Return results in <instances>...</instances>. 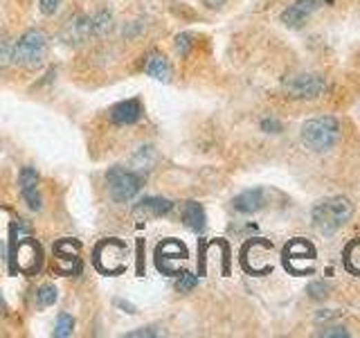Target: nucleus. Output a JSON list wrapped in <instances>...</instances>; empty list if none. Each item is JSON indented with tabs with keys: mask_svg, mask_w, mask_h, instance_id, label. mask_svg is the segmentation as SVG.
<instances>
[{
	"mask_svg": "<svg viewBox=\"0 0 360 338\" xmlns=\"http://www.w3.org/2000/svg\"><path fill=\"white\" fill-rule=\"evenodd\" d=\"M226 3H228V0H203V5L208 7V10H221Z\"/></svg>",
	"mask_w": 360,
	"mask_h": 338,
	"instance_id": "nucleus-27",
	"label": "nucleus"
},
{
	"mask_svg": "<svg viewBox=\"0 0 360 338\" xmlns=\"http://www.w3.org/2000/svg\"><path fill=\"white\" fill-rule=\"evenodd\" d=\"M174 46H176V52H178L180 57H187V54L192 52V46H194V39H192V34H187V32L178 34V37H176V41H174Z\"/></svg>",
	"mask_w": 360,
	"mask_h": 338,
	"instance_id": "nucleus-20",
	"label": "nucleus"
},
{
	"mask_svg": "<svg viewBox=\"0 0 360 338\" xmlns=\"http://www.w3.org/2000/svg\"><path fill=\"white\" fill-rule=\"evenodd\" d=\"M261 131L266 133H281V122L277 117H263L261 120Z\"/></svg>",
	"mask_w": 360,
	"mask_h": 338,
	"instance_id": "nucleus-23",
	"label": "nucleus"
},
{
	"mask_svg": "<svg viewBox=\"0 0 360 338\" xmlns=\"http://www.w3.org/2000/svg\"><path fill=\"white\" fill-rule=\"evenodd\" d=\"M142 70H144V74H149V77L158 79V81H169L171 66H169L167 57L162 52H149L147 59H144Z\"/></svg>",
	"mask_w": 360,
	"mask_h": 338,
	"instance_id": "nucleus-12",
	"label": "nucleus"
},
{
	"mask_svg": "<svg viewBox=\"0 0 360 338\" xmlns=\"http://www.w3.org/2000/svg\"><path fill=\"white\" fill-rule=\"evenodd\" d=\"M92 21V37H106V34L113 30V14H110L108 10H101V12H95L90 16Z\"/></svg>",
	"mask_w": 360,
	"mask_h": 338,
	"instance_id": "nucleus-15",
	"label": "nucleus"
},
{
	"mask_svg": "<svg viewBox=\"0 0 360 338\" xmlns=\"http://www.w3.org/2000/svg\"><path fill=\"white\" fill-rule=\"evenodd\" d=\"M106 188L115 203H128L142 190V176L124 167H113L106 174Z\"/></svg>",
	"mask_w": 360,
	"mask_h": 338,
	"instance_id": "nucleus-4",
	"label": "nucleus"
},
{
	"mask_svg": "<svg viewBox=\"0 0 360 338\" xmlns=\"http://www.w3.org/2000/svg\"><path fill=\"white\" fill-rule=\"evenodd\" d=\"M308 295H311V298H327V284L324 282H313V284H308Z\"/></svg>",
	"mask_w": 360,
	"mask_h": 338,
	"instance_id": "nucleus-24",
	"label": "nucleus"
},
{
	"mask_svg": "<svg viewBox=\"0 0 360 338\" xmlns=\"http://www.w3.org/2000/svg\"><path fill=\"white\" fill-rule=\"evenodd\" d=\"M72 329H74V318L70 314H61L57 318V325H54V338H66V336H70L72 334Z\"/></svg>",
	"mask_w": 360,
	"mask_h": 338,
	"instance_id": "nucleus-18",
	"label": "nucleus"
},
{
	"mask_svg": "<svg viewBox=\"0 0 360 338\" xmlns=\"http://www.w3.org/2000/svg\"><path fill=\"white\" fill-rule=\"evenodd\" d=\"M318 336H324V338H347L349 336V329L340 327V325H331V327H322Z\"/></svg>",
	"mask_w": 360,
	"mask_h": 338,
	"instance_id": "nucleus-22",
	"label": "nucleus"
},
{
	"mask_svg": "<svg viewBox=\"0 0 360 338\" xmlns=\"http://www.w3.org/2000/svg\"><path fill=\"white\" fill-rule=\"evenodd\" d=\"M284 255H286V266H290L295 270L297 261H313L315 250H313L311 243H306L304 239H295V241H290L286 246Z\"/></svg>",
	"mask_w": 360,
	"mask_h": 338,
	"instance_id": "nucleus-13",
	"label": "nucleus"
},
{
	"mask_svg": "<svg viewBox=\"0 0 360 338\" xmlns=\"http://www.w3.org/2000/svg\"><path fill=\"white\" fill-rule=\"evenodd\" d=\"M266 206V192L261 188L246 190L241 194H237L232 201V208L241 215H254Z\"/></svg>",
	"mask_w": 360,
	"mask_h": 338,
	"instance_id": "nucleus-11",
	"label": "nucleus"
},
{
	"mask_svg": "<svg viewBox=\"0 0 360 338\" xmlns=\"http://www.w3.org/2000/svg\"><path fill=\"white\" fill-rule=\"evenodd\" d=\"M196 286V275L190 273V270H183V273L178 275V280H176V289L180 293H187V291H192Z\"/></svg>",
	"mask_w": 360,
	"mask_h": 338,
	"instance_id": "nucleus-21",
	"label": "nucleus"
},
{
	"mask_svg": "<svg viewBox=\"0 0 360 338\" xmlns=\"http://www.w3.org/2000/svg\"><path fill=\"white\" fill-rule=\"evenodd\" d=\"M351 215H354V206L347 197H329L320 203H315L311 219L313 226L318 228L322 235H333L345 226Z\"/></svg>",
	"mask_w": 360,
	"mask_h": 338,
	"instance_id": "nucleus-1",
	"label": "nucleus"
},
{
	"mask_svg": "<svg viewBox=\"0 0 360 338\" xmlns=\"http://www.w3.org/2000/svg\"><path fill=\"white\" fill-rule=\"evenodd\" d=\"M131 163H133V167L138 169V172H149V169L153 167V163H156V151H153V147H140L138 151H135L133 154V158H131Z\"/></svg>",
	"mask_w": 360,
	"mask_h": 338,
	"instance_id": "nucleus-16",
	"label": "nucleus"
},
{
	"mask_svg": "<svg viewBox=\"0 0 360 338\" xmlns=\"http://www.w3.org/2000/svg\"><path fill=\"white\" fill-rule=\"evenodd\" d=\"M183 221L194 232H203L205 230V221H208V217H205V210H203L201 203H196V201L187 203L185 210H183Z\"/></svg>",
	"mask_w": 360,
	"mask_h": 338,
	"instance_id": "nucleus-14",
	"label": "nucleus"
},
{
	"mask_svg": "<svg viewBox=\"0 0 360 338\" xmlns=\"http://www.w3.org/2000/svg\"><path fill=\"white\" fill-rule=\"evenodd\" d=\"M14 63V43L5 34H0V68H7Z\"/></svg>",
	"mask_w": 360,
	"mask_h": 338,
	"instance_id": "nucleus-19",
	"label": "nucleus"
},
{
	"mask_svg": "<svg viewBox=\"0 0 360 338\" xmlns=\"http://www.w3.org/2000/svg\"><path fill=\"white\" fill-rule=\"evenodd\" d=\"M57 286H52V284H43L41 289H39V293H37V304L41 309H46V307H52V304L57 302Z\"/></svg>",
	"mask_w": 360,
	"mask_h": 338,
	"instance_id": "nucleus-17",
	"label": "nucleus"
},
{
	"mask_svg": "<svg viewBox=\"0 0 360 338\" xmlns=\"http://www.w3.org/2000/svg\"><path fill=\"white\" fill-rule=\"evenodd\" d=\"M19 188L23 194V201L28 203V208L34 210V212H39L43 206V199H41V190H39V174L34 172L32 167H25L21 172Z\"/></svg>",
	"mask_w": 360,
	"mask_h": 338,
	"instance_id": "nucleus-7",
	"label": "nucleus"
},
{
	"mask_svg": "<svg viewBox=\"0 0 360 338\" xmlns=\"http://www.w3.org/2000/svg\"><path fill=\"white\" fill-rule=\"evenodd\" d=\"M324 79L315 72H295L284 79V90L295 99H315L322 95Z\"/></svg>",
	"mask_w": 360,
	"mask_h": 338,
	"instance_id": "nucleus-5",
	"label": "nucleus"
},
{
	"mask_svg": "<svg viewBox=\"0 0 360 338\" xmlns=\"http://www.w3.org/2000/svg\"><path fill=\"white\" fill-rule=\"evenodd\" d=\"M338 140H340V124L331 115L313 117V120H308L302 126V142L311 151H318V154L336 147Z\"/></svg>",
	"mask_w": 360,
	"mask_h": 338,
	"instance_id": "nucleus-3",
	"label": "nucleus"
},
{
	"mask_svg": "<svg viewBox=\"0 0 360 338\" xmlns=\"http://www.w3.org/2000/svg\"><path fill=\"white\" fill-rule=\"evenodd\" d=\"M63 39L70 46H81L88 39H92V21H90V16H83V14L72 16L70 23H68L66 30H63Z\"/></svg>",
	"mask_w": 360,
	"mask_h": 338,
	"instance_id": "nucleus-9",
	"label": "nucleus"
},
{
	"mask_svg": "<svg viewBox=\"0 0 360 338\" xmlns=\"http://www.w3.org/2000/svg\"><path fill=\"white\" fill-rule=\"evenodd\" d=\"M331 3V0H295L293 5H288L284 12H281V23L286 28H302V25L311 19V16L322 10L324 5Z\"/></svg>",
	"mask_w": 360,
	"mask_h": 338,
	"instance_id": "nucleus-6",
	"label": "nucleus"
},
{
	"mask_svg": "<svg viewBox=\"0 0 360 338\" xmlns=\"http://www.w3.org/2000/svg\"><path fill=\"white\" fill-rule=\"evenodd\" d=\"M174 203L165 197H149V199H142L138 206H135L133 215H135V221H149V219H158V217H165L171 212Z\"/></svg>",
	"mask_w": 360,
	"mask_h": 338,
	"instance_id": "nucleus-8",
	"label": "nucleus"
},
{
	"mask_svg": "<svg viewBox=\"0 0 360 338\" xmlns=\"http://www.w3.org/2000/svg\"><path fill=\"white\" fill-rule=\"evenodd\" d=\"M115 304H117V307L126 309V314H135V307H133L131 302H126V300H115Z\"/></svg>",
	"mask_w": 360,
	"mask_h": 338,
	"instance_id": "nucleus-28",
	"label": "nucleus"
},
{
	"mask_svg": "<svg viewBox=\"0 0 360 338\" xmlns=\"http://www.w3.org/2000/svg\"><path fill=\"white\" fill-rule=\"evenodd\" d=\"M61 3H63V0H39L41 12L48 14V16H52V14L59 10V5H61Z\"/></svg>",
	"mask_w": 360,
	"mask_h": 338,
	"instance_id": "nucleus-26",
	"label": "nucleus"
},
{
	"mask_svg": "<svg viewBox=\"0 0 360 338\" xmlns=\"http://www.w3.org/2000/svg\"><path fill=\"white\" fill-rule=\"evenodd\" d=\"M142 117V104L140 99H124L110 108V122L119 126H128L140 122Z\"/></svg>",
	"mask_w": 360,
	"mask_h": 338,
	"instance_id": "nucleus-10",
	"label": "nucleus"
},
{
	"mask_svg": "<svg viewBox=\"0 0 360 338\" xmlns=\"http://www.w3.org/2000/svg\"><path fill=\"white\" fill-rule=\"evenodd\" d=\"M153 336H160L156 327H140V329H135V332L126 334V338H153Z\"/></svg>",
	"mask_w": 360,
	"mask_h": 338,
	"instance_id": "nucleus-25",
	"label": "nucleus"
},
{
	"mask_svg": "<svg viewBox=\"0 0 360 338\" xmlns=\"http://www.w3.org/2000/svg\"><path fill=\"white\" fill-rule=\"evenodd\" d=\"M50 48V39L43 30H30L25 32L23 37L14 43V63H19L21 68H39L46 63Z\"/></svg>",
	"mask_w": 360,
	"mask_h": 338,
	"instance_id": "nucleus-2",
	"label": "nucleus"
}]
</instances>
